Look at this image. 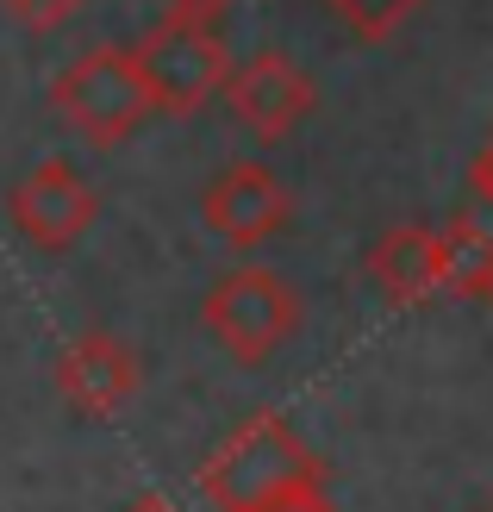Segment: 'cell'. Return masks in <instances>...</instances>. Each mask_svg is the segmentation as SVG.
<instances>
[{
    "label": "cell",
    "instance_id": "1",
    "mask_svg": "<svg viewBox=\"0 0 493 512\" xmlns=\"http://www.w3.org/2000/svg\"><path fill=\"white\" fill-rule=\"evenodd\" d=\"M319 475V456L306 450L294 419L281 413H250L231 438L200 463V494L213 512H256L281 500L288 488Z\"/></svg>",
    "mask_w": 493,
    "mask_h": 512
},
{
    "label": "cell",
    "instance_id": "2",
    "mask_svg": "<svg viewBox=\"0 0 493 512\" xmlns=\"http://www.w3.org/2000/svg\"><path fill=\"white\" fill-rule=\"evenodd\" d=\"M200 325L231 363L263 369L269 356H281L300 331V294L288 288V275L269 263H238L225 269L200 300Z\"/></svg>",
    "mask_w": 493,
    "mask_h": 512
},
{
    "label": "cell",
    "instance_id": "3",
    "mask_svg": "<svg viewBox=\"0 0 493 512\" xmlns=\"http://www.w3.org/2000/svg\"><path fill=\"white\" fill-rule=\"evenodd\" d=\"M132 57H138L144 94H150L157 113H200L206 100L219 94L225 69H231L219 13H206V7H169L144 32V44L132 50Z\"/></svg>",
    "mask_w": 493,
    "mask_h": 512
},
{
    "label": "cell",
    "instance_id": "4",
    "mask_svg": "<svg viewBox=\"0 0 493 512\" xmlns=\"http://www.w3.org/2000/svg\"><path fill=\"white\" fill-rule=\"evenodd\" d=\"M50 107L69 132H82L88 144L113 150L138 132V125L157 113L144 94V75H138V57L132 50H88V57H75L57 69V82H50Z\"/></svg>",
    "mask_w": 493,
    "mask_h": 512
},
{
    "label": "cell",
    "instance_id": "5",
    "mask_svg": "<svg viewBox=\"0 0 493 512\" xmlns=\"http://www.w3.org/2000/svg\"><path fill=\"white\" fill-rule=\"evenodd\" d=\"M7 219L25 250L38 256H69L75 244H82L94 232L100 219V194L88 188V175L75 169L69 157H44L19 175V182L7 188Z\"/></svg>",
    "mask_w": 493,
    "mask_h": 512
},
{
    "label": "cell",
    "instance_id": "6",
    "mask_svg": "<svg viewBox=\"0 0 493 512\" xmlns=\"http://www.w3.org/2000/svg\"><path fill=\"white\" fill-rule=\"evenodd\" d=\"M219 94H225L231 119H238L256 144H288L319 107L313 75H306L294 57H281V50H256L250 63H231Z\"/></svg>",
    "mask_w": 493,
    "mask_h": 512
},
{
    "label": "cell",
    "instance_id": "7",
    "mask_svg": "<svg viewBox=\"0 0 493 512\" xmlns=\"http://www.w3.org/2000/svg\"><path fill=\"white\" fill-rule=\"evenodd\" d=\"M294 200H288V182L281 169L263 163V157H244V163H225L213 182L200 188V219L225 250H263L269 238H281Z\"/></svg>",
    "mask_w": 493,
    "mask_h": 512
},
{
    "label": "cell",
    "instance_id": "8",
    "mask_svg": "<svg viewBox=\"0 0 493 512\" xmlns=\"http://www.w3.org/2000/svg\"><path fill=\"white\" fill-rule=\"evenodd\" d=\"M144 388V356L107 325H88L57 350V394L75 419H113Z\"/></svg>",
    "mask_w": 493,
    "mask_h": 512
},
{
    "label": "cell",
    "instance_id": "9",
    "mask_svg": "<svg viewBox=\"0 0 493 512\" xmlns=\"http://www.w3.org/2000/svg\"><path fill=\"white\" fill-rule=\"evenodd\" d=\"M369 281L387 306H419L437 288L456 281V244L450 232H431V225H394L381 232L369 250Z\"/></svg>",
    "mask_w": 493,
    "mask_h": 512
},
{
    "label": "cell",
    "instance_id": "10",
    "mask_svg": "<svg viewBox=\"0 0 493 512\" xmlns=\"http://www.w3.org/2000/svg\"><path fill=\"white\" fill-rule=\"evenodd\" d=\"M319 7L344 25V32H356V38H387L412 7H419V0H319Z\"/></svg>",
    "mask_w": 493,
    "mask_h": 512
},
{
    "label": "cell",
    "instance_id": "11",
    "mask_svg": "<svg viewBox=\"0 0 493 512\" xmlns=\"http://www.w3.org/2000/svg\"><path fill=\"white\" fill-rule=\"evenodd\" d=\"M0 7H7L25 32H57V25H69L88 0H0Z\"/></svg>",
    "mask_w": 493,
    "mask_h": 512
},
{
    "label": "cell",
    "instance_id": "12",
    "mask_svg": "<svg viewBox=\"0 0 493 512\" xmlns=\"http://www.w3.org/2000/svg\"><path fill=\"white\" fill-rule=\"evenodd\" d=\"M456 288H469L475 300H487V306H493V244H481V250H469V256H462V269H456Z\"/></svg>",
    "mask_w": 493,
    "mask_h": 512
},
{
    "label": "cell",
    "instance_id": "13",
    "mask_svg": "<svg viewBox=\"0 0 493 512\" xmlns=\"http://www.w3.org/2000/svg\"><path fill=\"white\" fill-rule=\"evenodd\" d=\"M256 512H337V506H331V494H325V481L313 475V481H300V488H288L281 500L256 506Z\"/></svg>",
    "mask_w": 493,
    "mask_h": 512
},
{
    "label": "cell",
    "instance_id": "14",
    "mask_svg": "<svg viewBox=\"0 0 493 512\" xmlns=\"http://www.w3.org/2000/svg\"><path fill=\"white\" fill-rule=\"evenodd\" d=\"M469 188H475V200L487 207V219H493V138L475 150V169H469Z\"/></svg>",
    "mask_w": 493,
    "mask_h": 512
},
{
    "label": "cell",
    "instance_id": "15",
    "mask_svg": "<svg viewBox=\"0 0 493 512\" xmlns=\"http://www.w3.org/2000/svg\"><path fill=\"white\" fill-rule=\"evenodd\" d=\"M125 512H175L163 494H144V500H132V506H125Z\"/></svg>",
    "mask_w": 493,
    "mask_h": 512
},
{
    "label": "cell",
    "instance_id": "16",
    "mask_svg": "<svg viewBox=\"0 0 493 512\" xmlns=\"http://www.w3.org/2000/svg\"><path fill=\"white\" fill-rule=\"evenodd\" d=\"M169 7H206V13H225V0H169Z\"/></svg>",
    "mask_w": 493,
    "mask_h": 512
}]
</instances>
